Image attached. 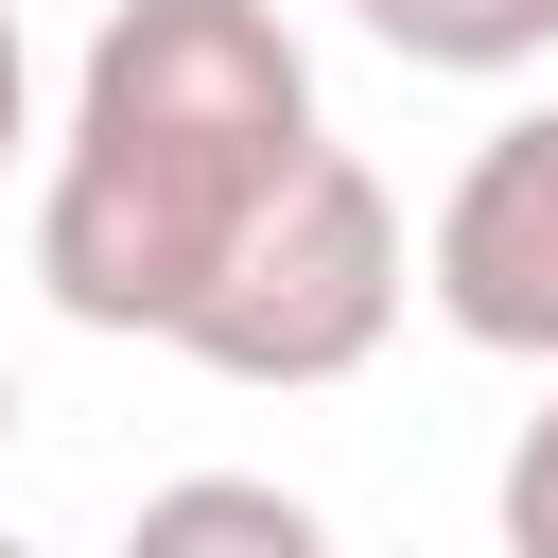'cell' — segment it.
I'll return each instance as SVG.
<instances>
[{
    "label": "cell",
    "mask_w": 558,
    "mask_h": 558,
    "mask_svg": "<svg viewBox=\"0 0 558 558\" xmlns=\"http://www.w3.org/2000/svg\"><path fill=\"white\" fill-rule=\"evenodd\" d=\"M314 140L331 122H314V52L279 35V0H122L70 70L52 174H35L52 314L174 349V314L227 279V244L279 209V174Z\"/></svg>",
    "instance_id": "cell-1"
},
{
    "label": "cell",
    "mask_w": 558,
    "mask_h": 558,
    "mask_svg": "<svg viewBox=\"0 0 558 558\" xmlns=\"http://www.w3.org/2000/svg\"><path fill=\"white\" fill-rule=\"evenodd\" d=\"M401 296H418V244H401V192L349 157V140H314L296 174H279V209L227 244V279L174 314V349L209 366V384H349L384 331H401Z\"/></svg>",
    "instance_id": "cell-2"
},
{
    "label": "cell",
    "mask_w": 558,
    "mask_h": 558,
    "mask_svg": "<svg viewBox=\"0 0 558 558\" xmlns=\"http://www.w3.org/2000/svg\"><path fill=\"white\" fill-rule=\"evenodd\" d=\"M0 558H35V541H0Z\"/></svg>",
    "instance_id": "cell-9"
},
{
    "label": "cell",
    "mask_w": 558,
    "mask_h": 558,
    "mask_svg": "<svg viewBox=\"0 0 558 558\" xmlns=\"http://www.w3.org/2000/svg\"><path fill=\"white\" fill-rule=\"evenodd\" d=\"M0 436H17V366H0Z\"/></svg>",
    "instance_id": "cell-8"
},
{
    "label": "cell",
    "mask_w": 558,
    "mask_h": 558,
    "mask_svg": "<svg viewBox=\"0 0 558 558\" xmlns=\"http://www.w3.org/2000/svg\"><path fill=\"white\" fill-rule=\"evenodd\" d=\"M418 296H436L471 349L558 366V105H523V122H488V140H471V174L436 192Z\"/></svg>",
    "instance_id": "cell-3"
},
{
    "label": "cell",
    "mask_w": 558,
    "mask_h": 558,
    "mask_svg": "<svg viewBox=\"0 0 558 558\" xmlns=\"http://www.w3.org/2000/svg\"><path fill=\"white\" fill-rule=\"evenodd\" d=\"M35 157V52H17V0H0V174Z\"/></svg>",
    "instance_id": "cell-7"
},
{
    "label": "cell",
    "mask_w": 558,
    "mask_h": 558,
    "mask_svg": "<svg viewBox=\"0 0 558 558\" xmlns=\"http://www.w3.org/2000/svg\"><path fill=\"white\" fill-rule=\"evenodd\" d=\"M488 523H506V558H558V401L506 436V471H488Z\"/></svg>",
    "instance_id": "cell-6"
},
{
    "label": "cell",
    "mask_w": 558,
    "mask_h": 558,
    "mask_svg": "<svg viewBox=\"0 0 558 558\" xmlns=\"http://www.w3.org/2000/svg\"><path fill=\"white\" fill-rule=\"evenodd\" d=\"M349 17H366L401 70H471V87L558 52V0H349Z\"/></svg>",
    "instance_id": "cell-5"
},
{
    "label": "cell",
    "mask_w": 558,
    "mask_h": 558,
    "mask_svg": "<svg viewBox=\"0 0 558 558\" xmlns=\"http://www.w3.org/2000/svg\"><path fill=\"white\" fill-rule=\"evenodd\" d=\"M122 558H331V523H314L296 488H262V471H174V488L122 523Z\"/></svg>",
    "instance_id": "cell-4"
}]
</instances>
